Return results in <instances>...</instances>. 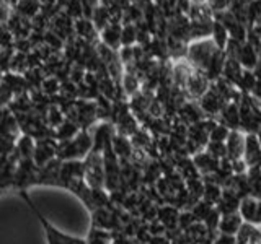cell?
Returning <instances> with one entry per match:
<instances>
[{
  "instance_id": "obj_1",
  "label": "cell",
  "mask_w": 261,
  "mask_h": 244,
  "mask_svg": "<svg viewBox=\"0 0 261 244\" xmlns=\"http://www.w3.org/2000/svg\"><path fill=\"white\" fill-rule=\"evenodd\" d=\"M217 51L219 47L212 39H198L188 46V59L193 64V67H196L201 73H206L212 57Z\"/></svg>"
},
{
  "instance_id": "obj_2",
  "label": "cell",
  "mask_w": 261,
  "mask_h": 244,
  "mask_svg": "<svg viewBox=\"0 0 261 244\" xmlns=\"http://www.w3.org/2000/svg\"><path fill=\"white\" fill-rule=\"evenodd\" d=\"M20 194H21V197L24 199V202H27L28 205L31 207V210L35 211V215L38 217L39 222L43 223V226H44V231H46V238H47V242H49V244H87V241H82V239H77V238H72V236L62 234V233L57 231L56 228L49 225V223L46 222V220H44V217L41 215L39 211L36 210L35 203L31 202V199H30V195L27 194V191L21 189V191H20Z\"/></svg>"
},
{
  "instance_id": "obj_3",
  "label": "cell",
  "mask_w": 261,
  "mask_h": 244,
  "mask_svg": "<svg viewBox=\"0 0 261 244\" xmlns=\"http://www.w3.org/2000/svg\"><path fill=\"white\" fill-rule=\"evenodd\" d=\"M245 143H247V137H245L239 130H232L230 135L227 138V158L230 161L243 160L245 157Z\"/></svg>"
},
{
  "instance_id": "obj_4",
  "label": "cell",
  "mask_w": 261,
  "mask_h": 244,
  "mask_svg": "<svg viewBox=\"0 0 261 244\" xmlns=\"http://www.w3.org/2000/svg\"><path fill=\"white\" fill-rule=\"evenodd\" d=\"M245 163L248 168L261 166V142L256 134L247 135V143H245Z\"/></svg>"
},
{
  "instance_id": "obj_5",
  "label": "cell",
  "mask_w": 261,
  "mask_h": 244,
  "mask_svg": "<svg viewBox=\"0 0 261 244\" xmlns=\"http://www.w3.org/2000/svg\"><path fill=\"white\" fill-rule=\"evenodd\" d=\"M220 124L227 126L230 130H237L240 126V106L239 103L230 101V103H225V106L220 111Z\"/></svg>"
},
{
  "instance_id": "obj_6",
  "label": "cell",
  "mask_w": 261,
  "mask_h": 244,
  "mask_svg": "<svg viewBox=\"0 0 261 244\" xmlns=\"http://www.w3.org/2000/svg\"><path fill=\"white\" fill-rule=\"evenodd\" d=\"M193 161H194V165H196V168H198L199 173L211 176L220 168V161L222 160H217L216 157H212V155L207 151H201L198 155H194Z\"/></svg>"
},
{
  "instance_id": "obj_7",
  "label": "cell",
  "mask_w": 261,
  "mask_h": 244,
  "mask_svg": "<svg viewBox=\"0 0 261 244\" xmlns=\"http://www.w3.org/2000/svg\"><path fill=\"white\" fill-rule=\"evenodd\" d=\"M240 202H242V199H240L239 195H237L233 191H230V189H224L222 197H220V200L217 202V210H219L222 215L235 214V211L240 208Z\"/></svg>"
},
{
  "instance_id": "obj_8",
  "label": "cell",
  "mask_w": 261,
  "mask_h": 244,
  "mask_svg": "<svg viewBox=\"0 0 261 244\" xmlns=\"http://www.w3.org/2000/svg\"><path fill=\"white\" fill-rule=\"evenodd\" d=\"M186 88H188V92H190V95L193 98H202L204 95L207 93V89L211 86H209L207 77L204 75V73L198 72V73H193V77L190 78V81H188Z\"/></svg>"
},
{
  "instance_id": "obj_9",
  "label": "cell",
  "mask_w": 261,
  "mask_h": 244,
  "mask_svg": "<svg viewBox=\"0 0 261 244\" xmlns=\"http://www.w3.org/2000/svg\"><path fill=\"white\" fill-rule=\"evenodd\" d=\"M121 31H122V26H121L119 23H110V26H106L101 31V41H103V44L111 47L113 51H118L119 46L122 44L121 43Z\"/></svg>"
},
{
  "instance_id": "obj_10",
  "label": "cell",
  "mask_w": 261,
  "mask_h": 244,
  "mask_svg": "<svg viewBox=\"0 0 261 244\" xmlns=\"http://www.w3.org/2000/svg\"><path fill=\"white\" fill-rule=\"evenodd\" d=\"M237 244H261V231L256 225L243 223L240 231L237 233Z\"/></svg>"
},
{
  "instance_id": "obj_11",
  "label": "cell",
  "mask_w": 261,
  "mask_h": 244,
  "mask_svg": "<svg viewBox=\"0 0 261 244\" xmlns=\"http://www.w3.org/2000/svg\"><path fill=\"white\" fill-rule=\"evenodd\" d=\"M159 220L165 225L167 231L171 230H178V220H179V211L173 205H167V207H160L159 208Z\"/></svg>"
},
{
  "instance_id": "obj_12",
  "label": "cell",
  "mask_w": 261,
  "mask_h": 244,
  "mask_svg": "<svg viewBox=\"0 0 261 244\" xmlns=\"http://www.w3.org/2000/svg\"><path fill=\"white\" fill-rule=\"evenodd\" d=\"M259 60V54H258V49L255 46H251L250 43H245L242 47V52L239 57V62L243 65V69L247 70H253L256 67V64Z\"/></svg>"
},
{
  "instance_id": "obj_13",
  "label": "cell",
  "mask_w": 261,
  "mask_h": 244,
  "mask_svg": "<svg viewBox=\"0 0 261 244\" xmlns=\"http://www.w3.org/2000/svg\"><path fill=\"white\" fill-rule=\"evenodd\" d=\"M243 222H242V215L240 214H230V215H222V220H220L219 230L224 234H232L235 236L240 231Z\"/></svg>"
},
{
  "instance_id": "obj_14",
  "label": "cell",
  "mask_w": 261,
  "mask_h": 244,
  "mask_svg": "<svg viewBox=\"0 0 261 244\" xmlns=\"http://www.w3.org/2000/svg\"><path fill=\"white\" fill-rule=\"evenodd\" d=\"M113 150L119 160H130V157H133V142L127 140V137L116 134L113 140Z\"/></svg>"
},
{
  "instance_id": "obj_15",
  "label": "cell",
  "mask_w": 261,
  "mask_h": 244,
  "mask_svg": "<svg viewBox=\"0 0 261 244\" xmlns=\"http://www.w3.org/2000/svg\"><path fill=\"white\" fill-rule=\"evenodd\" d=\"M243 65L237 60V59H228L227 57V62H225V67H224V78L228 80L230 83L237 85L239 83V80L242 78L243 75Z\"/></svg>"
},
{
  "instance_id": "obj_16",
  "label": "cell",
  "mask_w": 261,
  "mask_h": 244,
  "mask_svg": "<svg viewBox=\"0 0 261 244\" xmlns=\"http://www.w3.org/2000/svg\"><path fill=\"white\" fill-rule=\"evenodd\" d=\"M16 7V13L23 18H35L38 13H41V2L39 0H20Z\"/></svg>"
},
{
  "instance_id": "obj_17",
  "label": "cell",
  "mask_w": 261,
  "mask_h": 244,
  "mask_svg": "<svg viewBox=\"0 0 261 244\" xmlns=\"http://www.w3.org/2000/svg\"><path fill=\"white\" fill-rule=\"evenodd\" d=\"M93 21L92 20H87V18H80V20H75V31L79 38L88 41V43H92L96 36V28L95 24H92Z\"/></svg>"
},
{
  "instance_id": "obj_18",
  "label": "cell",
  "mask_w": 261,
  "mask_h": 244,
  "mask_svg": "<svg viewBox=\"0 0 261 244\" xmlns=\"http://www.w3.org/2000/svg\"><path fill=\"white\" fill-rule=\"evenodd\" d=\"M211 35H212V41L216 43V46L219 49H222V51H225V46L228 43V39H230V35H228V29L224 26V24L217 20H214Z\"/></svg>"
},
{
  "instance_id": "obj_19",
  "label": "cell",
  "mask_w": 261,
  "mask_h": 244,
  "mask_svg": "<svg viewBox=\"0 0 261 244\" xmlns=\"http://www.w3.org/2000/svg\"><path fill=\"white\" fill-rule=\"evenodd\" d=\"M256 81H258V78H256L255 73H253L251 70L245 69L242 78L239 80V83H237V86H239V92H242L243 95H251L253 88H255V85H256Z\"/></svg>"
},
{
  "instance_id": "obj_20",
  "label": "cell",
  "mask_w": 261,
  "mask_h": 244,
  "mask_svg": "<svg viewBox=\"0 0 261 244\" xmlns=\"http://www.w3.org/2000/svg\"><path fill=\"white\" fill-rule=\"evenodd\" d=\"M92 21H93V24H95V28L101 33L106 26H110V23H111V15H110V12L106 10L105 7H98L96 10L93 12Z\"/></svg>"
},
{
  "instance_id": "obj_21",
  "label": "cell",
  "mask_w": 261,
  "mask_h": 244,
  "mask_svg": "<svg viewBox=\"0 0 261 244\" xmlns=\"http://www.w3.org/2000/svg\"><path fill=\"white\" fill-rule=\"evenodd\" d=\"M121 43L122 46H130L133 47L134 43H137V26L136 24H122L121 31Z\"/></svg>"
},
{
  "instance_id": "obj_22",
  "label": "cell",
  "mask_w": 261,
  "mask_h": 244,
  "mask_svg": "<svg viewBox=\"0 0 261 244\" xmlns=\"http://www.w3.org/2000/svg\"><path fill=\"white\" fill-rule=\"evenodd\" d=\"M61 88H62V83H61L59 78L47 77V78H44L43 85H41V92H43L44 95H47V96H56L57 93L61 92Z\"/></svg>"
},
{
  "instance_id": "obj_23",
  "label": "cell",
  "mask_w": 261,
  "mask_h": 244,
  "mask_svg": "<svg viewBox=\"0 0 261 244\" xmlns=\"http://www.w3.org/2000/svg\"><path fill=\"white\" fill-rule=\"evenodd\" d=\"M87 244H111V234L106 230L93 228V230L90 231Z\"/></svg>"
},
{
  "instance_id": "obj_24",
  "label": "cell",
  "mask_w": 261,
  "mask_h": 244,
  "mask_svg": "<svg viewBox=\"0 0 261 244\" xmlns=\"http://www.w3.org/2000/svg\"><path fill=\"white\" fill-rule=\"evenodd\" d=\"M139 89V77L134 75V73H124L122 77V92L127 95H137Z\"/></svg>"
},
{
  "instance_id": "obj_25",
  "label": "cell",
  "mask_w": 261,
  "mask_h": 244,
  "mask_svg": "<svg viewBox=\"0 0 261 244\" xmlns=\"http://www.w3.org/2000/svg\"><path fill=\"white\" fill-rule=\"evenodd\" d=\"M232 130L228 129L224 124H217L214 129L211 130V135H209V142H227L228 135H230Z\"/></svg>"
},
{
  "instance_id": "obj_26",
  "label": "cell",
  "mask_w": 261,
  "mask_h": 244,
  "mask_svg": "<svg viewBox=\"0 0 261 244\" xmlns=\"http://www.w3.org/2000/svg\"><path fill=\"white\" fill-rule=\"evenodd\" d=\"M65 8H67V13L70 18H84V5H82V0H67L65 4Z\"/></svg>"
},
{
  "instance_id": "obj_27",
  "label": "cell",
  "mask_w": 261,
  "mask_h": 244,
  "mask_svg": "<svg viewBox=\"0 0 261 244\" xmlns=\"http://www.w3.org/2000/svg\"><path fill=\"white\" fill-rule=\"evenodd\" d=\"M214 244H237V238L232 234H224L220 233V236L214 239Z\"/></svg>"
},
{
  "instance_id": "obj_28",
  "label": "cell",
  "mask_w": 261,
  "mask_h": 244,
  "mask_svg": "<svg viewBox=\"0 0 261 244\" xmlns=\"http://www.w3.org/2000/svg\"><path fill=\"white\" fill-rule=\"evenodd\" d=\"M149 244H171V241L167 239L165 236H152Z\"/></svg>"
},
{
  "instance_id": "obj_29",
  "label": "cell",
  "mask_w": 261,
  "mask_h": 244,
  "mask_svg": "<svg viewBox=\"0 0 261 244\" xmlns=\"http://www.w3.org/2000/svg\"><path fill=\"white\" fill-rule=\"evenodd\" d=\"M251 96L261 103V80L256 81V85H255V88H253V92H251Z\"/></svg>"
},
{
  "instance_id": "obj_30",
  "label": "cell",
  "mask_w": 261,
  "mask_h": 244,
  "mask_svg": "<svg viewBox=\"0 0 261 244\" xmlns=\"http://www.w3.org/2000/svg\"><path fill=\"white\" fill-rule=\"evenodd\" d=\"M253 73H255L258 80H261V57H259V60H258V64H256V67L253 69Z\"/></svg>"
}]
</instances>
